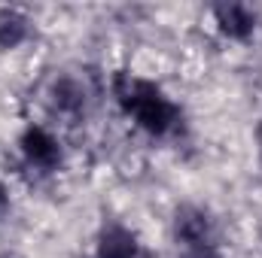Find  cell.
I'll use <instances>...</instances> for the list:
<instances>
[{"mask_svg": "<svg viewBox=\"0 0 262 258\" xmlns=\"http://www.w3.org/2000/svg\"><path fill=\"white\" fill-rule=\"evenodd\" d=\"M116 97L122 104V110L137 119V125L149 134H168L180 122V110L162 94L159 85L146 82V79H134L128 73L116 76Z\"/></svg>", "mask_w": 262, "mask_h": 258, "instance_id": "cell-1", "label": "cell"}, {"mask_svg": "<svg viewBox=\"0 0 262 258\" xmlns=\"http://www.w3.org/2000/svg\"><path fill=\"white\" fill-rule=\"evenodd\" d=\"M174 237L183 246H201L210 243V219L204 210H198L192 203H183L174 216Z\"/></svg>", "mask_w": 262, "mask_h": 258, "instance_id": "cell-2", "label": "cell"}, {"mask_svg": "<svg viewBox=\"0 0 262 258\" xmlns=\"http://www.w3.org/2000/svg\"><path fill=\"white\" fill-rule=\"evenodd\" d=\"M21 152L31 164L43 167V170H52L58 161H61V149H58V140L52 134H46L43 128H28L21 137Z\"/></svg>", "mask_w": 262, "mask_h": 258, "instance_id": "cell-3", "label": "cell"}, {"mask_svg": "<svg viewBox=\"0 0 262 258\" xmlns=\"http://www.w3.org/2000/svg\"><path fill=\"white\" fill-rule=\"evenodd\" d=\"M216 15V24L220 31L229 37V40H250L253 31H256V12L250 6H241V3H223L213 9Z\"/></svg>", "mask_w": 262, "mask_h": 258, "instance_id": "cell-4", "label": "cell"}, {"mask_svg": "<svg viewBox=\"0 0 262 258\" xmlns=\"http://www.w3.org/2000/svg\"><path fill=\"white\" fill-rule=\"evenodd\" d=\"M98 258H149L143 252V246L137 243V237L122 225H110L101 231L98 240Z\"/></svg>", "mask_w": 262, "mask_h": 258, "instance_id": "cell-5", "label": "cell"}, {"mask_svg": "<svg viewBox=\"0 0 262 258\" xmlns=\"http://www.w3.org/2000/svg\"><path fill=\"white\" fill-rule=\"evenodd\" d=\"M28 18L15 9H0V46L3 49H15L25 37H28Z\"/></svg>", "mask_w": 262, "mask_h": 258, "instance_id": "cell-6", "label": "cell"}, {"mask_svg": "<svg viewBox=\"0 0 262 258\" xmlns=\"http://www.w3.org/2000/svg\"><path fill=\"white\" fill-rule=\"evenodd\" d=\"M52 100H55L58 110H64V113H76V110L82 107L85 94H82V88H79L73 79H58L55 88H52Z\"/></svg>", "mask_w": 262, "mask_h": 258, "instance_id": "cell-7", "label": "cell"}, {"mask_svg": "<svg viewBox=\"0 0 262 258\" xmlns=\"http://www.w3.org/2000/svg\"><path fill=\"white\" fill-rule=\"evenodd\" d=\"M180 258H223L216 249H213V243H201V246H186Z\"/></svg>", "mask_w": 262, "mask_h": 258, "instance_id": "cell-8", "label": "cell"}, {"mask_svg": "<svg viewBox=\"0 0 262 258\" xmlns=\"http://www.w3.org/2000/svg\"><path fill=\"white\" fill-rule=\"evenodd\" d=\"M6 210H9V194H6V189L0 186V219L6 216Z\"/></svg>", "mask_w": 262, "mask_h": 258, "instance_id": "cell-9", "label": "cell"}, {"mask_svg": "<svg viewBox=\"0 0 262 258\" xmlns=\"http://www.w3.org/2000/svg\"><path fill=\"white\" fill-rule=\"evenodd\" d=\"M256 140H259V146H262V125L256 128Z\"/></svg>", "mask_w": 262, "mask_h": 258, "instance_id": "cell-10", "label": "cell"}]
</instances>
